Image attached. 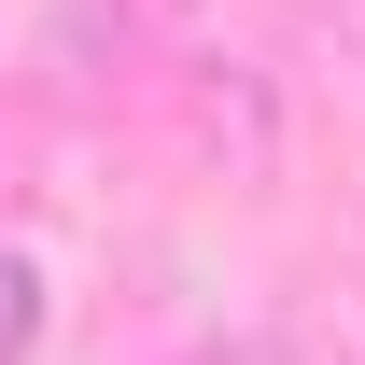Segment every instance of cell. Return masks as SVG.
<instances>
[{
	"instance_id": "6da1fadb",
	"label": "cell",
	"mask_w": 365,
	"mask_h": 365,
	"mask_svg": "<svg viewBox=\"0 0 365 365\" xmlns=\"http://www.w3.org/2000/svg\"><path fill=\"white\" fill-rule=\"evenodd\" d=\"M29 351H43V253L0 239V365H29Z\"/></svg>"
},
{
	"instance_id": "7a4b0ae2",
	"label": "cell",
	"mask_w": 365,
	"mask_h": 365,
	"mask_svg": "<svg viewBox=\"0 0 365 365\" xmlns=\"http://www.w3.org/2000/svg\"><path fill=\"white\" fill-rule=\"evenodd\" d=\"M182 365H323V351H295V337H211V351H182Z\"/></svg>"
}]
</instances>
